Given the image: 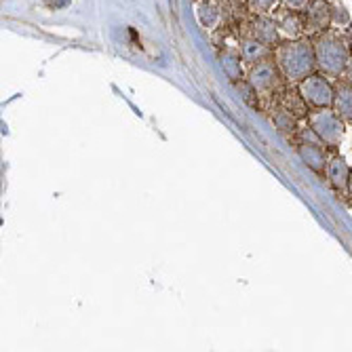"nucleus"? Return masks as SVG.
Masks as SVG:
<instances>
[{
  "instance_id": "f257e3e1",
  "label": "nucleus",
  "mask_w": 352,
  "mask_h": 352,
  "mask_svg": "<svg viewBox=\"0 0 352 352\" xmlns=\"http://www.w3.org/2000/svg\"><path fill=\"white\" fill-rule=\"evenodd\" d=\"M276 61L289 80H304L314 68L316 55L306 43H289L276 51Z\"/></svg>"
},
{
  "instance_id": "f03ea898",
  "label": "nucleus",
  "mask_w": 352,
  "mask_h": 352,
  "mask_svg": "<svg viewBox=\"0 0 352 352\" xmlns=\"http://www.w3.org/2000/svg\"><path fill=\"white\" fill-rule=\"evenodd\" d=\"M314 55H316V63L321 66V70L331 76L342 74V70H346L348 59H350L344 43L338 41L336 36H323L318 41L314 47Z\"/></svg>"
},
{
  "instance_id": "7ed1b4c3",
  "label": "nucleus",
  "mask_w": 352,
  "mask_h": 352,
  "mask_svg": "<svg viewBox=\"0 0 352 352\" xmlns=\"http://www.w3.org/2000/svg\"><path fill=\"white\" fill-rule=\"evenodd\" d=\"M310 129L321 138L327 146H338L344 138V120L338 112H331L329 108H316L308 116Z\"/></svg>"
},
{
  "instance_id": "20e7f679",
  "label": "nucleus",
  "mask_w": 352,
  "mask_h": 352,
  "mask_svg": "<svg viewBox=\"0 0 352 352\" xmlns=\"http://www.w3.org/2000/svg\"><path fill=\"white\" fill-rule=\"evenodd\" d=\"M300 93H302V100L314 108H329L333 106V100H336V91L329 85V80L316 74H310L300 82Z\"/></svg>"
},
{
  "instance_id": "39448f33",
  "label": "nucleus",
  "mask_w": 352,
  "mask_h": 352,
  "mask_svg": "<svg viewBox=\"0 0 352 352\" xmlns=\"http://www.w3.org/2000/svg\"><path fill=\"white\" fill-rule=\"evenodd\" d=\"M300 156L302 161L316 173H325L327 171V156L321 146L316 144H302L300 146Z\"/></svg>"
},
{
  "instance_id": "423d86ee",
  "label": "nucleus",
  "mask_w": 352,
  "mask_h": 352,
  "mask_svg": "<svg viewBox=\"0 0 352 352\" xmlns=\"http://www.w3.org/2000/svg\"><path fill=\"white\" fill-rule=\"evenodd\" d=\"M327 179L336 190H346L348 182H350V169L346 165L344 158L336 156L327 163Z\"/></svg>"
},
{
  "instance_id": "0eeeda50",
  "label": "nucleus",
  "mask_w": 352,
  "mask_h": 352,
  "mask_svg": "<svg viewBox=\"0 0 352 352\" xmlns=\"http://www.w3.org/2000/svg\"><path fill=\"white\" fill-rule=\"evenodd\" d=\"M333 106L344 122H352V85H340L336 89Z\"/></svg>"
},
{
  "instance_id": "6e6552de",
  "label": "nucleus",
  "mask_w": 352,
  "mask_h": 352,
  "mask_svg": "<svg viewBox=\"0 0 352 352\" xmlns=\"http://www.w3.org/2000/svg\"><path fill=\"white\" fill-rule=\"evenodd\" d=\"M251 82L258 91L270 89L276 82V70L270 66V63H260V66L251 72Z\"/></svg>"
},
{
  "instance_id": "1a4fd4ad",
  "label": "nucleus",
  "mask_w": 352,
  "mask_h": 352,
  "mask_svg": "<svg viewBox=\"0 0 352 352\" xmlns=\"http://www.w3.org/2000/svg\"><path fill=\"white\" fill-rule=\"evenodd\" d=\"M276 124H278L280 131H294L296 129V118L292 116V112L280 110L278 116H276Z\"/></svg>"
},
{
  "instance_id": "9d476101",
  "label": "nucleus",
  "mask_w": 352,
  "mask_h": 352,
  "mask_svg": "<svg viewBox=\"0 0 352 352\" xmlns=\"http://www.w3.org/2000/svg\"><path fill=\"white\" fill-rule=\"evenodd\" d=\"M346 76H348V82L352 85V57L348 59V66H346Z\"/></svg>"
},
{
  "instance_id": "9b49d317",
  "label": "nucleus",
  "mask_w": 352,
  "mask_h": 352,
  "mask_svg": "<svg viewBox=\"0 0 352 352\" xmlns=\"http://www.w3.org/2000/svg\"><path fill=\"white\" fill-rule=\"evenodd\" d=\"M348 190H350V195H352V171H350V182H348Z\"/></svg>"
}]
</instances>
